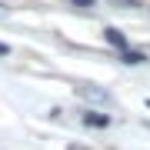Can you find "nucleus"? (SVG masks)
<instances>
[{"mask_svg":"<svg viewBox=\"0 0 150 150\" xmlns=\"http://www.w3.org/2000/svg\"><path fill=\"white\" fill-rule=\"evenodd\" d=\"M83 123H87V127L103 130V127H110V117H107V113H97V110H87V113H83Z\"/></svg>","mask_w":150,"mask_h":150,"instance_id":"nucleus-1","label":"nucleus"},{"mask_svg":"<svg viewBox=\"0 0 150 150\" xmlns=\"http://www.w3.org/2000/svg\"><path fill=\"white\" fill-rule=\"evenodd\" d=\"M103 37H107V43H113V47H120V50H130V47H127V37H123L120 30L107 27V30H103Z\"/></svg>","mask_w":150,"mask_h":150,"instance_id":"nucleus-2","label":"nucleus"},{"mask_svg":"<svg viewBox=\"0 0 150 150\" xmlns=\"http://www.w3.org/2000/svg\"><path fill=\"white\" fill-rule=\"evenodd\" d=\"M123 64H144V54L140 50H123Z\"/></svg>","mask_w":150,"mask_h":150,"instance_id":"nucleus-3","label":"nucleus"},{"mask_svg":"<svg viewBox=\"0 0 150 150\" xmlns=\"http://www.w3.org/2000/svg\"><path fill=\"white\" fill-rule=\"evenodd\" d=\"M70 4H74V7H90L93 0H70Z\"/></svg>","mask_w":150,"mask_h":150,"instance_id":"nucleus-4","label":"nucleus"},{"mask_svg":"<svg viewBox=\"0 0 150 150\" xmlns=\"http://www.w3.org/2000/svg\"><path fill=\"white\" fill-rule=\"evenodd\" d=\"M10 54V47H7V43H0V57H7Z\"/></svg>","mask_w":150,"mask_h":150,"instance_id":"nucleus-5","label":"nucleus"},{"mask_svg":"<svg viewBox=\"0 0 150 150\" xmlns=\"http://www.w3.org/2000/svg\"><path fill=\"white\" fill-rule=\"evenodd\" d=\"M117 4H123V7H137V0H117Z\"/></svg>","mask_w":150,"mask_h":150,"instance_id":"nucleus-6","label":"nucleus"}]
</instances>
